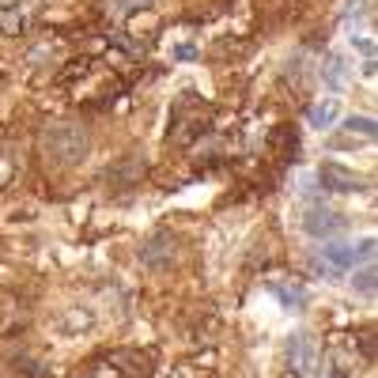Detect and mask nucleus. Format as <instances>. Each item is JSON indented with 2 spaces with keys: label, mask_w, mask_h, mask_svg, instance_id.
<instances>
[{
  "label": "nucleus",
  "mask_w": 378,
  "mask_h": 378,
  "mask_svg": "<svg viewBox=\"0 0 378 378\" xmlns=\"http://www.w3.org/2000/svg\"><path fill=\"white\" fill-rule=\"evenodd\" d=\"M42 144H46L50 159H57L64 166L80 163L87 148H91V140H87V129L84 125H50L46 137H42Z\"/></svg>",
  "instance_id": "1"
},
{
  "label": "nucleus",
  "mask_w": 378,
  "mask_h": 378,
  "mask_svg": "<svg viewBox=\"0 0 378 378\" xmlns=\"http://www.w3.org/2000/svg\"><path fill=\"white\" fill-rule=\"evenodd\" d=\"M287 363H292L295 378H318L321 374V348L310 333H295L287 340Z\"/></svg>",
  "instance_id": "2"
},
{
  "label": "nucleus",
  "mask_w": 378,
  "mask_h": 378,
  "mask_svg": "<svg viewBox=\"0 0 378 378\" xmlns=\"http://www.w3.org/2000/svg\"><path fill=\"white\" fill-rule=\"evenodd\" d=\"M318 182L326 185L329 193H360L363 189V178L355 171H348V166H340V163H321Z\"/></svg>",
  "instance_id": "3"
},
{
  "label": "nucleus",
  "mask_w": 378,
  "mask_h": 378,
  "mask_svg": "<svg viewBox=\"0 0 378 378\" xmlns=\"http://www.w3.org/2000/svg\"><path fill=\"white\" fill-rule=\"evenodd\" d=\"M340 227H344V219L337 212H329L326 205L307 208V216H303V231H307V235H314V239H329V235H337Z\"/></svg>",
  "instance_id": "4"
},
{
  "label": "nucleus",
  "mask_w": 378,
  "mask_h": 378,
  "mask_svg": "<svg viewBox=\"0 0 378 378\" xmlns=\"http://www.w3.org/2000/svg\"><path fill=\"white\" fill-rule=\"evenodd\" d=\"M318 258L321 265L333 273V276H340V273H348L352 265H355V253L348 242H321V250H318Z\"/></svg>",
  "instance_id": "5"
},
{
  "label": "nucleus",
  "mask_w": 378,
  "mask_h": 378,
  "mask_svg": "<svg viewBox=\"0 0 378 378\" xmlns=\"http://www.w3.org/2000/svg\"><path fill=\"white\" fill-rule=\"evenodd\" d=\"M171 258H174V239L163 235V231H159V235H151V239L140 246V261H144V265H155V269L166 265Z\"/></svg>",
  "instance_id": "6"
},
{
  "label": "nucleus",
  "mask_w": 378,
  "mask_h": 378,
  "mask_svg": "<svg viewBox=\"0 0 378 378\" xmlns=\"http://www.w3.org/2000/svg\"><path fill=\"white\" fill-rule=\"evenodd\" d=\"M344 132H348V137H360V140H374L378 125H374V118H367V114H352V118H344Z\"/></svg>",
  "instance_id": "7"
},
{
  "label": "nucleus",
  "mask_w": 378,
  "mask_h": 378,
  "mask_svg": "<svg viewBox=\"0 0 378 378\" xmlns=\"http://www.w3.org/2000/svg\"><path fill=\"white\" fill-rule=\"evenodd\" d=\"M307 121H310V129H329L333 121H337V103H318V106H310L307 110Z\"/></svg>",
  "instance_id": "8"
},
{
  "label": "nucleus",
  "mask_w": 378,
  "mask_h": 378,
  "mask_svg": "<svg viewBox=\"0 0 378 378\" xmlns=\"http://www.w3.org/2000/svg\"><path fill=\"white\" fill-rule=\"evenodd\" d=\"M321 80H326L329 87H344V80H348V76H344V61L337 57V53H329V57L321 61Z\"/></svg>",
  "instance_id": "9"
},
{
  "label": "nucleus",
  "mask_w": 378,
  "mask_h": 378,
  "mask_svg": "<svg viewBox=\"0 0 378 378\" xmlns=\"http://www.w3.org/2000/svg\"><path fill=\"white\" fill-rule=\"evenodd\" d=\"M374 280H378V276H374V265H367V269H360V273H355L352 287H355V292H360V295H374Z\"/></svg>",
  "instance_id": "10"
},
{
  "label": "nucleus",
  "mask_w": 378,
  "mask_h": 378,
  "mask_svg": "<svg viewBox=\"0 0 378 378\" xmlns=\"http://www.w3.org/2000/svg\"><path fill=\"white\" fill-rule=\"evenodd\" d=\"M352 253H355V265H360V261L371 265L374 261V239H363L360 246H352Z\"/></svg>",
  "instance_id": "11"
},
{
  "label": "nucleus",
  "mask_w": 378,
  "mask_h": 378,
  "mask_svg": "<svg viewBox=\"0 0 378 378\" xmlns=\"http://www.w3.org/2000/svg\"><path fill=\"white\" fill-rule=\"evenodd\" d=\"M352 46L360 50V53H367V61L374 57V42H371V38H363V35H352Z\"/></svg>",
  "instance_id": "12"
}]
</instances>
